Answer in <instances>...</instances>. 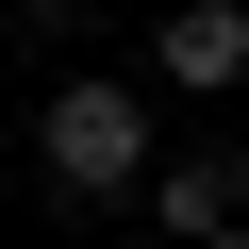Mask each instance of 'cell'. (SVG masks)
<instances>
[{"label":"cell","mask_w":249,"mask_h":249,"mask_svg":"<svg viewBox=\"0 0 249 249\" xmlns=\"http://www.w3.org/2000/svg\"><path fill=\"white\" fill-rule=\"evenodd\" d=\"M34 166H50V199H150V166H166V116H150V83L67 67V83L34 100Z\"/></svg>","instance_id":"cell-1"},{"label":"cell","mask_w":249,"mask_h":249,"mask_svg":"<svg viewBox=\"0 0 249 249\" xmlns=\"http://www.w3.org/2000/svg\"><path fill=\"white\" fill-rule=\"evenodd\" d=\"M150 83L166 100H232L249 83V0H183V17L150 34Z\"/></svg>","instance_id":"cell-2"},{"label":"cell","mask_w":249,"mask_h":249,"mask_svg":"<svg viewBox=\"0 0 249 249\" xmlns=\"http://www.w3.org/2000/svg\"><path fill=\"white\" fill-rule=\"evenodd\" d=\"M150 216H166V249L249 232V150H166V166H150Z\"/></svg>","instance_id":"cell-3"},{"label":"cell","mask_w":249,"mask_h":249,"mask_svg":"<svg viewBox=\"0 0 249 249\" xmlns=\"http://www.w3.org/2000/svg\"><path fill=\"white\" fill-rule=\"evenodd\" d=\"M199 249H249V232H199Z\"/></svg>","instance_id":"cell-4"}]
</instances>
